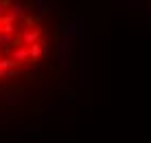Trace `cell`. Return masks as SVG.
Segmentation results:
<instances>
[{
	"instance_id": "cell-13",
	"label": "cell",
	"mask_w": 151,
	"mask_h": 143,
	"mask_svg": "<svg viewBox=\"0 0 151 143\" xmlns=\"http://www.w3.org/2000/svg\"><path fill=\"white\" fill-rule=\"evenodd\" d=\"M55 110H57V108H53V106H50V108H44L42 112H44V117H50V115H53Z\"/></svg>"
},
{
	"instance_id": "cell-6",
	"label": "cell",
	"mask_w": 151,
	"mask_h": 143,
	"mask_svg": "<svg viewBox=\"0 0 151 143\" xmlns=\"http://www.w3.org/2000/svg\"><path fill=\"white\" fill-rule=\"evenodd\" d=\"M20 44L18 33H0V49H13V46Z\"/></svg>"
},
{
	"instance_id": "cell-8",
	"label": "cell",
	"mask_w": 151,
	"mask_h": 143,
	"mask_svg": "<svg viewBox=\"0 0 151 143\" xmlns=\"http://www.w3.org/2000/svg\"><path fill=\"white\" fill-rule=\"evenodd\" d=\"M48 13V2H46V0H37V2H35V15L33 18H44V15Z\"/></svg>"
},
{
	"instance_id": "cell-15",
	"label": "cell",
	"mask_w": 151,
	"mask_h": 143,
	"mask_svg": "<svg viewBox=\"0 0 151 143\" xmlns=\"http://www.w3.org/2000/svg\"><path fill=\"white\" fill-rule=\"evenodd\" d=\"M0 99H2V93H0Z\"/></svg>"
},
{
	"instance_id": "cell-2",
	"label": "cell",
	"mask_w": 151,
	"mask_h": 143,
	"mask_svg": "<svg viewBox=\"0 0 151 143\" xmlns=\"http://www.w3.org/2000/svg\"><path fill=\"white\" fill-rule=\"evenodd\" d=\"M44 33L42 29H35V26H31V29H22V33L18 35L20 38V44L22 46H33L40 42V35Z\"/></svg>"
},
{
	"instance_id": "cell-9",
	"label": "cell",
	"mask_w": 151,
	"mask_h": 143,
	"mask_svg": "<svg viewBox=\"0 0 151 143\" xmlns=\"http://www.w3.org/2000/svg\"><path fill=\"white\" fill-rule=\"evenodd\" d=\"M2 33H15V20L11 15H4L2 18Z\"/></svg>"
},
{
	"instance_id": "cell-12",
	"label": "cell",
	"mask_w": 151,
	"mask_h": 143,
	"mask_svg": "<svg viewBox=\"0 0 151 143\" xmlns=\"http://www.w3.org/2000/svg\"><path fill=\"white\" fill-rule=\"evenodd\" d=\"M18 75H20L18 68H9V71H4V77H18Z\"/></svg>"
},
{
	"instance_id": "cell-1",
	"label": "cell",
	"mask_w": 151,
	"mask_h": 143,
	"mask_svg": "<svg viewBox=\"0 0 151 143\" xmlns=\"http://www.w3.org/2000/svg\"><path fill=\"white\" fill-rule=\"evenodd\" d=\"M72 49H75V40L70 38V35H61V42H59V46H57V51H55V55H57V60H70V53Z\"/></svg>"
},
{
	"instance_id": "cell-5",
	"label": "cell",
	"mask_w": 151,
	"mask_h": 143,
	"mask_svg": "<svg viewBox=\"0 0 151 143\" xmlns=\"http://www.w3.org/2000/svg\"><path fill=\"white\" fill-rule=\"evenodd\" d=\"M44 51H46V42L40 40L37 44L29 46V60H33L35 64H40V60H42V55H44Z\"/></svg>"
},
{
	"instance_id": "cell-10",
	"label": "cell",
	"mask_w": 151,
	"mask_h": 143,
	"mask_svg": "<svg viewBox=\"0 0 151 143\" xmlns=\"http://www.w3.org/2000/svg\"><path fill=\"white\" fill-rule=\"evenodd\" d=\"M9 9H11V2H9V0H0V20H2L4 15H9Z\"/></svg>"
},
{
	"instance_id": "cell-4",
	"label": "cell",
	"mask_w": 151,
	"mask_h": 143,
	"mask_svg": "<svg viewBox=\"0 0 151 143\" xmlns=\"http://www.w3.org/2000/svg\"><path fill=\"white\" fill-rule=\"evenodd\" d=\"M9 15L18 22V20H24L29 15V9H27V4L22 2V0H18V2H11V9H9Z\"/></svg>"
},
{
	"instance_id": "cell-3",
	"label": "cell",
	"mask_w": 151,
	"mask_h": 143,
	"mask_svg": "<svg viewBox=\"0 0 151 143\" xmlns=\"http://www.w3.org/2000/svg\"><path fill=\"white\" fill-rule=\"evenodd\" d=\"M9 60H13L15 64H27L29 62V46H13V49H9Z\"/></svg>"
},
{
	"instance_id": "cell-14",
	"label": "cell",
	"mask_w": 151,
	"mask_h": 143,
	"mask_svg": "<svg viewBox=\"0 0 151 143\" xmlns=\"http://www.w3.org/2000/svg\"><path fill=\"white\" fill-rule=\"evenodd\" d=\"M29 79H31V82H37V73H29V75H27Z\"/></svg>"
},
{
	"instance_id": "cell-11",
	"label": "cell",
	"mask_w": 151,
	"mask_h": 143,
	"mask_svg": "<svg viewBox=\"0 0 151 143\" xmlns=\"http://www.w3.org/2000/svg\"><path fill=\"white\" fill-rule=\"evenodd\" d=\"M0 62H2V68H4V71H9V68H15V62L9 60V57H4V60H0Z\"/></svg>"
},
{
	"instance_id": "cell-7",
	"label": "cell",
	"mask_w": 151,
	"mask_h": 143,
	"mask_svg": "<svg viewBox=\"0 0 151 143\" xmlns=\"http://www.w3.org/2000/svg\"><path fill=\"white\" fill-rule=\"evenodd\" d=\"M2 97H4V101H7V106H11V108L24 104V97L22 95H15V93H7V95H2Z\"/></svg>"
}]
</instances>
